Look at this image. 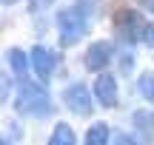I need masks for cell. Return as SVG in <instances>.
Listing matches in <instances>:
<instances>
[{
  "mask_svg": "<svg viewBox=\"0 0 154 145\" xmlns=\"http://www.w3.org/2000/svg\"><path fill=\"white\" fill-rule=\"evenodd\" d=\"M14 108H17L20 114H34V117H43V114L51 111V100H49V94H46V88L26 83V85L20 88V94H17V100H14Z\"/></svg>",
  "mask_w": 154,
  "mask_h": 145,
  "instance_id": "obj_1",
  "label": "cell"
},
{
  "mask_svg": "<svg viewBox=\"0 0 154 145\" xmlns=\"http://www.w3.org/2000/svg\"><path fill=\"white\" fill-rule=\"evenodd\" d=\"M57 28H60V43L74 46L86 34V14L80 9H63L57 14Z\"/></svg>",
  "mask_w": 154,
  "mask_h": 145,
  "instance_id": "obj_2",
  "label": "cell"
},
{
  "mask_svg": "<svg viewBox=\"0 0 154 145\" xmlns=\"http://www.w3.org/2000/svg\"><path fill=\"white\" fill-rule=\"evenodd\" d=\"M117 31H120V37L126 40V43H137V40H146V31H149V26L143 23V17L137 14L134 9H123L120 14H117Z\"/></svg>",
  "mask_w": 154,
  "mask_h": 145,
  "instance_id": "obj_3",
  "label": "cell"
},
{
  "mask_svg": "<svg viewBox=\"0 0 154 145\" xmlns=\"http://www.w3.org/2000/svg\"><path fill=\"white\" fill-rule=\"evenodd\" d=\"M63 100H66V108L74 114H88L91 111V97H88V88L86 85H69L66 94H63Z\"/></svg>",
  "mask_w": 154,
  "mask_h": 145,
  "instance_id": "obj_4",
  "label": "cell"
},
{
  "mask_svg": "<svg viewBox=\"0 0 154 145\" xmlns=\"http://www.w3.org/2000/svg\"><path fill=\"white\" fill-rule=\"evenodd\" d=\"M109 60H111V43L97 40V43L88 46V51H86V68H88V71H100V68H106Z\"/></svg>",
  "mask_w": 154,
  "mask_h": 145,
  "instance_id": "obj_5",
  "label": "cell"
},
{
  "mask_svg": "<svg viewBox=\"0 0 154 145\" xmlns=\"http://www.w3.org/2000/svg\"><path fill=\"white\" fill-rule=\"evenodd\" d=\"M94 97L100 100V105L111 108L117 102V80L111 77V74H100V77L94 80Z\"/></svg>",
  "mask_w": 154,
  "mask_h": 145,
  "instance_id": "obj_6",
  "label": "cell"
},
{
  "mask_svg": "<svg viewBox=\"0 0 154 145\" xmlns=\"http://www.w3.org/2000/svg\"><path fill=\"white\" fill-rule=\"evenodd\" d=\"M54 66H57V57L51 54L49 49H43V46H34V51H32V68H34V74L46 80V77H51Z\"/></svg>",
  "mask_w": 154,
  "mask_h": 145,
  "instance_id": "obj_7",
  "label": "cell"
},
{
  "mask_svg": "<svg viewBox=\"0 0 154 145\" xmlns=\"http://www.w3.org/2000/svg\"><path fill=\"white\" fill-rule=\"evenodd\" d=\"M134 128H137L146 140H151L154 137V114L151 111H134Z\"/></svg>",
  "mask_w": 154,
  "mask_h": 145,
  "instance_id": "obj_8",
  "label": "cell"
},
{
  "mask_svg": "<svg viewBox=\"0 0 154 145\" xmlns=\"http://www.w3.org/2000/svg\"><path fill=\"white\" fill-rule=\"evenodd\" d=\"M49 145H77V140H74V131L69 128L66 123H57V125H54V131H51V140H49Z\"/></svg>",
  "mask_w": 154,
  "mask_h": 145,
  "instance_id": "obj_9",
  "label": "cell"
},
{
  "mask_svg": "<svg viewBox=\"0 0 154 145\" xmlns=\"http://www.w3.org/2000/svg\"><path fill=\"white\" fill-rule=\"evenodd\" d=\"M86 145H109V125L97 123L86 131Z\"/></svg>",
  "mask_w": 154,
  "mask_h": 145,
  "instance_id": "obj_10",
  "label": "cell"
},
{
  "mask_svg": "<svg viewBox=\"0 0 154 145\" xmlns=\"http://www.w3.org/2000/svg\"><path fill=\"white\" fill-rule=\"evenodd\" d=\"M29 57H32V54H26V51H20V49H11V51H9V63H11V68H14L17 77H26Z\"/></svg>",
  "mask_w": 154,
  "mask_h": 145,
  "instance_id": "obj_11",
  "label": "cell"
},
{
  "mask_svg": "<svg viewBox=\"0 0 154 145\" xmlns=\"http://www.w3.org/2000/svg\"><path fill=\"white\" fill-rule=\"evenodd\" d=\"M140 94H143L149 102H154V74L151 71L140 77Z\"/></svg>",
  "mask_w": 154,
  "mask_h": 145,
  "instance_id": "obj_12",
  "label": "cell"
},
{
  "mask_svg": "<svg viewBox=\"0 0 154 145\" xmlns=\"http://www.w3.org/2000/svg\"><path fill=\"white\" fill-rule=\"evenodd\" d=\"M114 145H137V142H134L128 134H117V137H114Z\"/></svg>",
  "mask_w": 154,
  "mask_h": 145,
  "instance_id": "obj_13",
  "label": "cell"
},
{
  "mask_svg": "<svg viewBox=\"0 0 154 145\" xmlns=\"http://www.w3.org/2000/svg\"><path fill=\"white\" fill-rule=\"evenodd\" d=\"M54 0H32V9H46V6H51Z\"/></svg>",
  "mask_w": 154,
  "mask_h": 145,
  "instance_id": "obj_14",
  "label": "cell"
},
{
  "mask_svg": "<svg viewBox=\"0 0 154 145\" xmlns=\"http://www.w3.org/2000/svg\"><path fill=\"white\" fill-rule=\"evenodd\" d=\"M146 43L154 46V26H149V31H146Z\"/></svg>",
  "mask_w": 154,
  "mask_h": 145,
  "instance_id": "obj_15",
  "label": "cell"
},
{
  "mask_svg": "<svg viewBox=\"0 0 154 145\" xmlns=\"http://www.w3.org/2000/svg\"><path fill=\"white\" fill-rule=\"evenodd\" d=\"M140 6H143V9H149L151 14H154V0H140Z\"/></svg>",
  "mask_w": 154,
  "mask_h": 145,
  "instance_id": "obj_16",
  "label": "cell"
},
{
  "mask_svg": "<svg viewBox=\"0 0 154 145\" xmlns=\"http://www.w3.org/2000/svg\"><path fill=\"white\" fill-rule=\"evenodd\" d=\"M11 3H14V0H3V6H11Z\"/></svg>",
  "mask_w": 154,
  "mask_h": 145,
  "instance_id": "obj_17",
  "label": "cell"
},
{
  "mask_svg": "<svg viewBox=\"0 0 154 145\" xmlns=\"http://www.w3.org/2000/svg\"><path fill=\"white\" fill-rule=\"evenodd\" d=\"M0 145H11V142H9V140H3V142H0Z\"/></svg>",
  "mask_w": 154,
  "mask_h": 145,
  "instance_id": "obj_18",
  "label": "cell"
}]
</instances>
